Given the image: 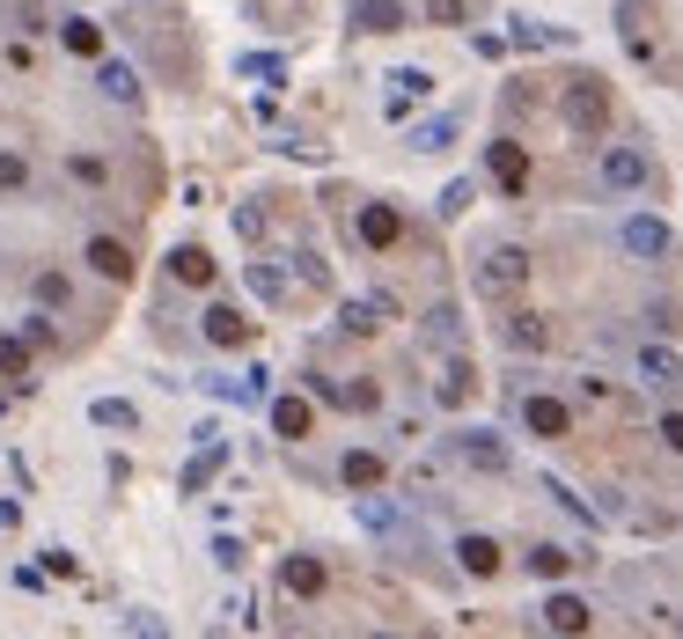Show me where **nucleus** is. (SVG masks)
I'll list each match as a JSON object with an SVG mask.
<instances>
[{
  "mask_svg": "<svg viewBox=\"0 0 683 639\" xmlns=\"http://www.w3.org/2000/svg\"><path fill=\"white\" fill-rule=\"evenodd\" d=\"M15 522H23V507H15V500H0V529H15Z\"/></svg>",
  "mask_w": 683,
  "mask_h": 639,
  "instance_id": "41",
  "label": "nucleus"
},
{
  "mask_svg": "<svg viewBox=\"0 0 683 639\" xmlns=\"http://www.w3.org/2000/svg\"><path fill=\"white\" fill-rule=\"evenodd\" d=\"M530 573H537V581H559L566 551H559V544H530Z\"/></svg>",
  "mask_w": 683,
  "mask_h": 639,
  "instance_id": "30",
  "label": "nucleus"
},
{
  "mask_svg": "<svg viewBox=\"0 0 683 639\" xmlns=\"http://www.w3.org/2000/svg\"><path fill=\"white\" fill-rule=\"evenodd\" d=\"M339 478H345V486H361V492H375V486H383V456H367V448H353V456L339 464Z\"/></svg>",
  "mask_w": 683,
  "mask_h": 639,
  "instance_id": "22",
  "label": "nucleus"
},
{
  "mask_svg": "<svg viewBox=\"0 0 683 639\" xmlns=\"http://www.w3.org/2000/svg\"><path fill=\"white\" fill-rule=\"evenodd\" d=\"M456 566H464L470 581H492V573H500V544L492 537H464L456 544Z\"/></svg>",
  "mask_w": 683,
  "mask_h": 639,
  "instance_id": "13",
  "label": "nucleus"
},
{
  "mask_svg": "<svg viewBox=\"0 0 683 639\" xmlns=\"http://www.w3.org/2000/svg\"><path fill=\"white\" fill-rule=\"evenodd\" d=\"M522 426L544 434V442H559V434H573V412H566L559 397H522Z\"/></svg>",
  "mask_w": 683,
  "mask_h": 639,
  "instance_id": "7",
  "label": "nucleus"
},
{
  "mask_svg": "<svg viewBox=\"0 0 683 639\" xmlns=\"http://www.w3.org/2000/svg\"><path fill=\"white\" fill-rule=\"evenodd\" d=\"M647 155L639 148H603V162H595V192H611V198H625V192H639L647 184Z\"/></svg>",
  "mask_w": 683,
  "mask_h": 639,
  "instance_id": "3",
  "label": "nucleus"
},
{
  "mask_svg": "<svg viewBox=\"0 0 683 639\" xmlns=\"http://www.w3.org/2000/svg\"><path fill=\"white\" fill-rule=\"evenodd\" d=\"M89 419H96V426H140V412H133V404H125V397H96V404H89Z\"/></svg>",
  "mask_w": 683,
  "mask_h": 639,
  "instance_id": "27",
  "label": "nucleus"
},
{
  "mask_svg": "<svg viewBox=\"0 0 683 639\" xmlns=\"http://www.w3.org/2000/svg\"><path fill=\"white\" fill-rule=\"evenodd\" d=\"M470 287H478L486 301L514 295V287H530V250H522V243H492V250H478V272H470Z\"/></svg>",
  "mask_w": 683,
  "mask_h": 639,
  "instance_id": "1",
  "label": "nucleus"
},
{
  "mask_svg": "<svg viewBox=\"0 0 683 639\" xmlns=\"http://www.w3.org/2000/svg\"><path fill=\"white\" fill-rule=\"evenodd\" d=\"M456 464H470V470H486V478H500V470H508V442H500L492 426H464V434H456Z\"/></svg>",
  "mask_w": 683,
  "mask_h": 639,
  "instance_id": "5",
  "label": "nucleus"
},
{
  "mask_svg": "<svg viewBox=\"0 0 683 639\" xmlns=\"http://www.w3.org/2000/svg\"><path fill=\"white\" fill-rule=\"evenodd\" d=\"M214 566H228V573H236V566H243V544H236V537H214Z\"/></svg>",
  "mask_w": 683,
  "mask_h": 639,
  "instance_id": "39",
  "label": "nucleus"
},
{
  "mask_svg": "<svg viewBox=\"0 0 683 639\" xmlns=\"http://www.w3.org/2000/svg\"><path fill=\"white\" fill-rule=\"evenodd\" d=\"M170 279H184V287H206V279H214V258H206L198 243L170 250Z\"/></svg>",
  "mask_w": 683,
  "mask_h": 639,
  "instance_id": "17",
  "label": "nucleus"
},
{
  "mask_svg": "<svg viewBox=\"0 0 683 639\" xmlns=\"http://www.w3.org/2000/svg\"><path fill=\"white\" fill-rule=\"evenodd\" d=\"M0 375H30V339H0Z\"/></svg>",
  "mask_w": 683,
  "mask_h": 639,
  "instance_id": "33",
  "label": "nucleus"
},
{
  "mask_svg": "<svg viewBox=\"0 0 683 639\" xmlns=\"http://www.w3.org/2000/svg\"><path fill=\"white\" fill-rule=\"evenodd\" d=\"M397 96H390V118H405V103H419L426 96V89H434V75H426V67H397Z\"/></svg>",
  "mask_w": 683,
  "mask_h": 639,
  "instance_id": "20",
  "label": "nucleus"
},
{
  "mask_svg": "<svg viewBox=\"0 0 683 639\" xmlns=\"http://www.w3.org/2000/svg\"><path fill=\"white\" fill-rule=\"evenodd\" d=\"M470 397V361H448L441 368V404H464Z\"/></svg>",
  "mask_w": 683,
  "mask_h": 639,
  "instance_id": "29",
  "label": "nucleus"
},
{
  "mask_svg": "<svg viewBox=\"0 0 683 639\" xmlns=\"http://www.w3.org/2000/svg\"><path fill=\"white\" fill-rule=\"evenodd\" d=\"M544 625H551V632H588V625H595V611H588V595L559 589L551 603H544Z\"/></svg>",
  "mask_w": 683,
  "mask_h": 639,
  "instance_id": "8",
  "label": "nucleus"
},
{
  "mask_svg": "<svg viewBox=\"0 0 683 639\" xmlns=\"http://www.w3.org/2000/svg\"><path fill=\"white\" fill-rule=\"evenodd\" d=\"M617 250H625L633 265H661V258L676 250V228L661 221V214H633V221L617 228Z\"/></svg>",
  "mask_w": 683,
  "mask_h": 639,
  "instance_id": "2",
  "label": "nucleus"
},
{
  "mask_svg": "<svg viewBox=\"0 0 683 639\" xmlns=\"http://www.w3.org/2000/svg\"><path fill=\"white\" fill-rule=\"evenodd\" d=\"M280 589L309 603V595H323V566L317 559H287V566H280Z\"/></svg>",
  "mask_w": 683,
  "mask_h": 639,
  "instance_id": "18",
  "label": "nucleus"
},
{
  "mask_svg": "<svg viewBox=\"0 0 683 639\" xmlns=\"http://www.w3.org/2000/svg\"><path fill=\"white\" fill-rule=\"evenodd\" d=\"M317 426V412H309V397H272V434H287V442H301Z\"/></svg>",
  "mask_w": 683,
  "mask_h": 639,
  "instance_id": "12",
  "label": "nucleus"
},
{
  "mask_svg": "<svg viewBox=\"0 0 683 639\" xmlns=\"http://www.w3.org/2000/svg\"><path fill=\"white\" fill-rule=\"evenodd\" d=\"M353 23H361L367 37H390V30H405V8H397V0H361Z\"/></svg>",
  "mask_w": 683,
  "mask_h": 639,
  "instance_id": "15",
  "label": "nucleus"
},
{
  "mask_svg": "<svg viewBox=\"0 0 683 639\" xmlns=\"http://www.w3.org/2000/svg\"><path fill=\"white\" fill-rule=\"evenodd\" d=\"M37 301H45V309H67V301H73L67 272H37Z\"/></svg>",
  "mask_w": 683,
  "mask_h": 639,
  "instance_id": "32",
  "label": "nucleus"
},
{
  "mask_svg": "<svg viewBox=\"0 0 683 639\" xmlns=\"http://www.w3.org/2000/svg\"><path fill=\"white\" fill-rule=\"evenodd\" d=\"M492 176H500L508 192H522V184H530V162H522V148H514V140H492Z\"/></svg>",
  "mask_w": 683,
  "mask_h": 639,
  "instance_id": "19",
  "label": "nucleus"
},
{
  "mask_svg": "<svg viewBox=\"0 0 683 639\" xmlns=\"http://www.w3.org/2000/svg\"><path fill=\"white\" fill-rule=\"evenodd\" d=\"M426 339H434V345H456V339H464V317H456V301H434V309H426Z\"/></svg>",
  "mask_w": 683,
  "mask_h": 639,
  "instance_id": "24",
  "label": "nucleus"
},
{
  "mask_svg": "<svg viewBox=\"0 0 683 639\" xmlns=\"http://www.w3.org/2000/svg\"><path fill=\"white\" fill-rule=\"evenodd\" d=\"M236 75H250V81H265V89H280V81H287V59H280V52H243V59H236Z\"/></svg>",
  "mask_w": 683,
  "mask_h": 639,
  "instance_id": "21",
  "label": "nucleus"
},
{
  "mask_svg": "<svg viewBox=\"0 0 683 639\" xmlns=\"http://www.w3.org/2000/svg\"><path fill=\"white\" fill-rule=\"evenodd\" d=\"M361 529H375V537H397V529H405V515H397L390 500H361Z\"/></svg>",
  "mask_w": 683,
  "mask_h": 639,
  "instance_id": "26",
  "label": "nucleus"
},
{
  "mask_svg": "<svg viewBox=\"0 0 683 639\" xmlns=\"http://www.w3.org/2000/svg\"><path fill=\"white\" fill-rule=\"evenodd\" d=\"M198 331H206V345H243L250 323L228 309V301H214V309H198Z\"/></svg>",
  "mask_w": 683,
  "mask_h": 639,
  "instance_id": "11",
  "label": "nucleus"
},
{
  "mask_svg": "<svg viewBox=\"0 0 683 639\" xmlns=\"http://www.w3.org/2000/svg\"><path fill=\"white\" fill-rule=\"evenodd\" d=\"M96 89L111 103H140V75H133L125 59H103V67H96Z\"/></svg>",
  "mask_w": 683,
  "mask_h": 639,
  "instance_id": "14",
  "label": "nucleus"
},
{
  "mask_svg": "<svg viewBox=\"0 0 683 639\" xmlns=\"http://www.w3.org/2000/svg\"><path fill=\"white\" fill-rule=\"evenodd\" d=\"M59 45L81 52V59H96V52H103V30L89 23V15H59Z\"/></svg>",
  "mask_w": 683,
  "mask_h": 639,
  "instance_id": "16",
  "label": "nucleus"
},
{
  "mask_svg": "<svg viewBox=\"0 0 683 639\" xmlns=\"http://www.w3.org/2000/svg\"><path fill=\"white\" fill-rule=\"evenodd\" d=\"M397 236H405L397 206H383V198H375V206H361V243H367V250H390Z\"/></svg>",
  "mask_w": 683,
  "mask_h": 639,
  "instance_id": "10",
  "label": "nucleus"
},
{
  "mask_svg": "<svg viewBox=\"0 0 683 639\" xmlns=\"http://www.w3.org/2000/svg\"><path fill=\"white\" fill-rule=\"evenodd\" d=\"M448 140H456V118H426V125L412 133V148H419V155H441Z\"/></svg>",
  "mask_w": 683,
  "mask_h": 639,
  "instance_id": "28",
  "label": "nucleus"
},
{
  "mask_svg": "<svg viewBox=\"0 0 683 639\" xmlns=\"http://www.w3.org/2000/svg\"><path fill=\"white\" fill-rule=\"evenodd\" d=\"M23 339H30V345H59V331H52V317H30Z\"/></svg>",
  "mask_w": 683,
  "mask_h": 639,
  "instance_id": "40",
  "label": "nucleus"
},
{
  "mask_svg": "<svg viewBox=\"0 0 683 639\" xmlns=\"http://www.w3.org/2000/svg\"><path fill=\"white\" fill-rule=\"evenodd\" d=\"M220 464H228V448H220V442H214V434H206V448H198L192 464H184V492H198V486H206V478H214V470H220Z\"/></svg>",
  "mask_w": 683,
  "mask_h": 639,
  "instance_id": "23",
  "label": "nucleus"
},
{
  "mask_svg": "<svg viewBox=\"0 0 683 639\" xmlns=\"http://www.w3.org/2000/svg\"><path fill=\"white\" fill-rule=\"evenodd\" d=\"M544 339H551V331H544V317H530V309H522V317H508V345H514V353H537Z\"/></svg>",
  "mask_w": 683,
  "mask_h": 639,
  "instance_id": "25",
  "label": "nucleus"
},
{
  "mask_svg": "<svg viewBox=\"0 0 683 639\" xmlns=\"http://www.w3.org/2000/svg\"><path fill=\"white\" fill-rule=\"evenodd\" d=\"M639 383H654V390H669V383H683V353L669 339H654V345H639Z\"/></svg>",
  "mask_w": 683,
  "mask_h": 639,
  "instance_id": "6",
  "label": "nucleus"
},
{
  "mask_svg": "<svg viewBox=\"0 0 683 639\" xmlns=\"http://www.w3.org/2000/svg\"><path fill=\"white\" fill-rule=\"evenodd\" d=\"M89 272L96 279H133V250L118 236H89Z\"/></svg>",
  "mask_w": 683,
  "mask_h": 639,
  "instance_id": "9",
  "label": "nucleus"
},
{
  "mask_svg": "<svg viewBox=\"0 0 683 639\" xmlns=\"http://www.w3.org/2000/svg\"><path fill=\"white\" fill-rule=\"evenodd\" d=\"M426 23H464V0H426Z\"/></svg>",
  "mask_w": 683,
  "mask_h": 639,
  "instance_id": "38",
  "label": "nucleus"
},
{
  "mask_svg": "<svg viewBox=\"0 0 683 639\" xmlns=\"http://www.w3.org/2000/svg\"><path fill=\"white\" fill-rule=\"evenodd\" d=\"M30 184V162L23 155H0V192H23Z\"/></svg>",
  "mask_w": 683,
  "mask_h": 639,
  "instance_id": "35",
  "label": "nucleus"
},
{
  "mask_svg": "<svg viewBox=\"0 0 683 639\" xmlns=\"http://www.w3.org/2000/svg\"><path fill=\"white\" fill-rule=\"evenodd\" d=\"M470 198H478V192H470V176H456V184H448V192H441V221H456V214H464Z\"/></svg>",
  "mask_w": 683,
  "mask_h": 639,
  "instance_id": "34",
  "label": "nucleus"
},
{
  "mask_svg": "<svg viewBox=\"0 0 683 639\" xmlns=\"http://www.w3.org/2000/svg\"><path fill=\"white\" fill-rule=\"evenodd\" d=\"M250 295L258 301H287V279H280L272 265H250Z\"/></svg>",
  "mask_w": 683,
  "mask_h": 639,
  "instance_id": "31",
  "label": "nucleus"
},
{
  "mask_svg": "<svg viewBox=\"0 0 683 639\" xmlns=\"http://www.w3.org/2000/svg\"><path fill=\"white\" fill-rule=\"evenodd\" d=\"M654 434H661V442H669V448L683 456V412H661V419H654Z\"/></svg>",
  "mask_w": 683,
  "mask_h": 639,
  "instance_id": "37",
  "label": "nucleus"
},
{
  "mask_svg": "<svg viewBox=\"0 0 683 639\" xmlns=\"http://www.w3.org/2000/svg\"><path fill=\"white\" fill-rule=\"evenodd\" d=\"M559 118L573 125V133H603V118H611V96H603V81H566Z\"/></svg>",
  "mask_w": 683,
  "mask_h": 639,
  "instance_id": "4",
  "label": "nucleus"
},
{
  "mask_svg": "<svg viewBox=\"0 0 683 639\" xmlns=\"http://www.w3.org/2000/svg\"><path fill=\"white\" fill-rule=\"evenodd\" d=\"M236 236L258 243V236H265V214H258V206H236Z\"/></svg>",
  "mask_w": 683,
  "mask_h": 639,
  "instance_id": "36",
  "label": "nucleus"
}]
</instances>
